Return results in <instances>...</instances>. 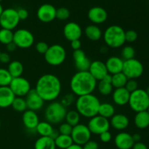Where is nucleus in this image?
<instances>
[{"instance_id": "8fccbe9b", "label": "nucleus", "mask_w": 149, "mask_h": 149, "mask_svg": "<svg viewBox=\"0 0 149 149\" xmlns=\"http://www.w3.org/2000/svg\"><path fill=\"white\" fill-rule=\"evenodd\" d=\"M0 62L4 64L10 63V55L8 52H1L0 55Z\"/></svg>"}, {"instance_id": "7c9ffc66", "label": "nucleus", "mask_w": 149, "mask_h": 149, "mask_svg": "<svg viewBox=\"0 0 149 149\" xmlns=\"http://www.w3.org/2000/svg\"><path fill=\"white\" fill-rule=\"evenodd\" d=\"M115 114V108L111 103H100L97 115L101 116L106 119H111Z\"/></svg>"}, {"instance_id": "4468645a", "label": "nucleus", "mask_w": 149, "mask_h": 149, "mask_svg": "<svg viewBox=\"0 0 149 149\" xmlns=\"http://www.w3.org/2000/svg\"><path fill=\"white\" fill-rule=\"evenodd\" d=\"M36 16L43 23H50L56 18V8L50 4H42L38 8Z\"/></svg>"}, {"instance_id": "79ce46f5", "label": "nucleus", "mask_w": 149, "mask_h": 149, "mask_svg": "<svg viewBox=\"0 0 149 149\" xmlns=\"http://www.w3.org/2000/svg\"><path fill=\"white\" fill-rule=\"evenodd\" d=\"M73 127L70 125L69 124L66 123H62L59 127L58 129V132L61 135H71V132H72Z\"/></svg>"}, {"instance_id": "bb28decb", "label": "nucleus", "mask_w": 149, "mask_h": 149, "mask_svg": "<svg viewBox=\"0 0 149 149\" xmlns=\"http://www.w3.org/2000/svg\"><path fill=\"white\" fill-rule=\"evenodd\" d=\"M134 124L140 130L149 127V114L147 111L137 112L134 118Z\"/></svg>"}, {"instance_id": "c9c22d12", "label": "nucleus", "mask_w": 149, "mask_h": 149, "mask_svg": "<svg viewBox=\"0 0 149 149\" xmlns=\"http://www.w3.org/2000/svg\"><path fill=\"white\" fill-rule=\"evenodd\" d=\"M13 110L17 112H24L28 109L25 98L22 97H15L11 105Z\"/></svg>"}, {"instance_id": "e2e57ef3", "label": "nucleus", "mask_w": 149, "mask_h": 149, "mask_svg": "<svg viewBox=\"0 0 149 149\" xmlns=\"http://www.w3.org/2000/svg\"><path fill=\"white\" fill-rule=\"evenodd\" d=\"M2 1V0H0V1Z\"/></svg>"}, {"instance_id": "09e8293b", "label": "nucleus", "mask_w": 149, "mask_h": 149, "mask_svg": "<svg viewBox=\"0 0 149 149\" xmlns=\"http://www.w3.org/2000/svg\"><path fill=\"white\" fill-rule=\"evenodd\" d=\"M17 12L19 18H20V20H24L29 17V12H28V10L26 9L20 8L18 10H17Z\"/></svg>"}, {"instance_id": "ea45409f", "label": "nucleus", "mask_w": 149, "mask_h": 149, "mask_svg": "<svg viewBox=\"0 0 149 149\" xmlns=\"http://www.w3.org/2000/svg\"><path fill=\"white\" fill-rule=\"evenodd\" d=\"M70 17V11L66 7H60L56 9V18L60 20H67Z\"/></svg>"}, {"instance_id": "a211bd4d", "label": "nucleus", "mask_w": 149, "mask_h": 149, "mask_svg": "<svg viewBox=\"0 0 149 149\" xmlns=\"http://www.w3.org/2000/svg\"><path fill=\"white\" fill-rule=\"evenodd\" d=\"M87 16L93 24L98 25L106 22L108 18V13L103 7L96 6L89 10Z\"/></svg>"}, {"instance_id": "473e14b6", "label": "nucleus", "mask_w": 149, "mask_h": 149, "mask_svg": "<svg viewBox=\"0 0 149 149\" xmlns=\"http://www.w3.org/2000/svg\"><path fill=\"white\" fill-rule=\"evenodd\" d=\"M111 84L113 88H121L125 87L128 79L122 72L111 75Z\"/></svg>"}, {"instance_id": "dca6fc26", "label": "nucleus", "mask_w": 149, "mask_h": 149, "mask_svg": "<svg viewBox=\"0 0 149 149\" xmlns=\"http://www.w3.org/2000/svg\"><path fill=\"white\" fill-rule=\"evenodd\" d=\"M73 59L74 65L78 71H87L90 68L91 61L86 55L85 52L81 49L73 52Z\"/></svg>"}, {"instance_id": "c85d7f7f", "label": "nucleus", "mask_w": 149, "mask_h": 149, "mask_svg": "<svg viewBox=\"0 0 149 149\" xmlns=\"http://www.w3.org/2000/svg\"><path fill=\"white\" fill-rule=\"evenodd\" d=\"M54 130L55 129L52 127V125L47 121H42L39 122L35 130L40 137H51Z\"/></svg>"}, {"instance_id": "052dcab7", "label": "nucleus", "mask_w": 149, "mask_h": 149, "mask_svg": "<svg viewBox=\"0 0 149 149\" xmlns=\"http://www.w3.org/2000/svg\"><path fill=\"white\" fill-rule=\"evenodd\" d=\"M0 127H1V120H0Z\"/></svg>"}, {"instance_id": "603ef678", "label": "nucleus", "mask_w": 149, "mask_h": 149, "mask_svg": "<svg viewBox=\"0 0 149 149\" xmlns=\"http://www.w3.org/2000/svg\"><path fill=\"white\" fill-rule=\"evenodd\" d=\"M132 149H148V147L145 143L142 142L135 143Z\"/></svg>"}, {"instance_id": "412c9836", "label": "nucleus", "mask_w": 149, "mask_h": 149, "mask_svg": "<svg viewBox=\"0 0 149 149\" xmlns=\"http://www.w3.org/2000/svg\"><path fill=\"white\" fill-rule=\"evenodd\" d=\"M22 122L26 129L29 130H35L39 122V119L36 111L27 109L23 113Z\"/></svg>"}, {"instance_id": "5fc2aeb1", "label": "nucleus", "mask_w": 149, "mask_h": 149, "mask_svg": "<svg viewBox=\"0 0 149 149\" xmlns=\"http://www.w3.org/2000/svg\"><path fill=\"white\" fill-rule=\"evenodd\" d=\"M132 139H133L134 142L137 143V142H141V135L138 133H135L133 135H132Z\"/></svg>"}, {"instance_id": "b1692460", "label": "nucleus", "mask_w": 149, "mask_h": 149, "mask_svg": "<svg viewBox=\"0 0 149 149\" xmlns=\"http://www.w3.org/2000/svg\"><path fill=\"white\" fill-rule=\"evenodd\" d=\"M110 126L116 130H124L130 125V119L123 113H115L110 120Z\"/></svg>"}, {"instance_id": "6e6552de", "label": "nucleus", "mask_w": 149, "mask_h": 149, "mask_svg": "<svg viewBox=\"0 0 149 149\" xmlns=\"http://www.w3.org/2000/svg\"><path fill=\"white\" fill-rule=\"evenodd\" d=\"M144 67L142 63L135 58L124 61L122 72L128 79H136L143 75Z\"/></svg>"}, {"instance_id": "0eeeda50", "label": "nucleus", "mask_w": 149, "mask_h": 149, "mask_svg": "<svg viewBox=\"0 0 149 149\" xmlns=\"http://www.w3.org/2000/svg\"><path fill=\"white\" fill-rule=\"evenodd\" d=\"M44 55L47 63L52 66H58L65 61L66 58V51L62 45L55 44L49 46L47 51Z\"/></svg>"}, {"instance_id": "4be33fe9", "label": "nucleus", "mask_w": 149, "mask_h": 149, "mask_svg": "<svg viewBox=\"0 0 149 149\" xmlns=\"http://www.w3.org/2000/svg\"><path fill=\"white\" fill-rule=\"evenodd\" d=\"M112 100L117 106H123L128 104L130 93L125 87L116 88L112 92Z\"/></svg>"}, {"instance_id": "72a5a7b5", "label": "nucleus", "mask_w": 149, "mask_h": 149, "mask_svg": "<svg viewBox=\"0 0 149 149\" xmlns=\"http://www.w3.org/2000/svg\"><path fill=\"white\" fill-rule=\"evenodd\" d=\"M97 87L100 94L105 96L111 94L113 90V87L112 86L111 82L104 79L98 81V83L97 84Z\"/></svg>"}, {"instance_id": "4c0bfd02", "label": "nucleus", "mask_w": 149, "mask_h": 149, "mask_svg": "<svg viewBox=\"0 0 149 149\" xmlns=\"http://www.w3.org/2000/svg\"><path fill=\"white\" fill-rule=\"evenodd\" d=\"M13 77L7 69L0 68V87H7L10 85Z\"/></svg>"}, {"instance_id": "f704fd0d", "label": "nucleus", "mask_w": 149, "mask_h": 149, "mask_svg": "<svg viewBox=\"0 0 149 149\" xmlns=\"http://www.w3.org/2000/svg\"><path fill=\"white\" fill-rule=\"evenodd\" d=\"M80 118H81V116L77 110H71L67 111L65 120L66 123L69 124L72 127H74L79 124Z\"/></svg>"}, {"instance_id": "aec40b11", "label": "nucleus", "mask_w": 149, "mask_h": 149, "mask_svg": "<svg viewBox=\"0 0 149 149\" xmlns=\"http://www.w3.org/2000/svg\"><path fill=\"white\" fill-rule=\"evenodd\" d=\"M114 143L118 149H132L135 142L131 134L121 132L115 137Z\"/></svg>"}, {"instance_id": "423d86ee", "label": "nucleus", "mask_w": 149, "mask_h": 149, "mask_svg": "<svg viewBox=\"0 0 149 149\" xmlns=\"http://www.w3.org/2000/svg\"><path fill=\"white\" fill-rule=\"evenodd\" d=\"M128 104L130 109L136 113L146 111L149 107V96L145 90L138 88L130 93Z\"/></svg>"}, {"instance_id": "58836bf2", "label": "nucleus", "mask_w": 149, "mask_h": 149, "mask_svg": "<svg viewBox=\"0 0 149 149\" xmlns=\"http://www.w3.org/2000/svg\"><path fill=\"white\" fill-rule=\"evenodd\" d=\"M121 55H122L123 61L132 59V58H135V50L134 47H132V46L127 45V46H125L122 49Z\"/></svg>"}, {"instance_id": "cd10ccee", "label": "nucleus", "mask_w": 149, "mask_h": 149, "mask_svg": "<svg viewBox=\"0 0 149 149\" xmlns=\"http://www.w3.org/2000/svg\"><path fill=\"white\" fill-rule=\"evenodd\" d=\"M34 149H56V146L52 138L40 137L35 142Z\"/></svg>"}, {"instance_id": "2eb2a0df", "label": "nucleus", "mask_w": 149, "mask_h": 149, "mask_svg": "<svg viewBox=\"0 0 149 149\" xmlns=\"http://www.w3.org/2000/svg\"><path fill=\"white\" fill-rule=\"evenodd\" d=\"M64 37L69 42L80 39L82 36V29L76 22H69L64 26L63 30Z\"/></svg>"}, {"instance_id": "20e7f679", "label": "nucleus", "mask_w": 149, "mask_h": 149, "mask_svg": "<svg viewBox=\"0 0 149 149\" xmlns=\"http://www.w3.org/2000/svg\"><path fill=\"white\" fill-rule=\"evenodd\" d=\"M103 40L106 46L111 48H119L125 45V31L118 25H111L105 30Z\"/></svg>"}, {"instance_id": "a19ab883", "label": "nucleus", "mask_w": 149, "mask_h": 149, "mask_svg": "<svg viewBox=\"0 0 149 149\" xmlns=\"http://www.w3.org/2000/svg\"><path fill=\"white\" fill-rule=\"evenodd\" d=\"M138 34L135 30H128L125 31V42L132 43L138 39Z\"/></svg>"}, {"instance_id": "a878e982", "label": "nucleus", "mask_w": 149, "mask_h": 149, "mask_svg": "<svg viewBox=\"0 0 149 149\" xmlns=\"http://www.w3.org/2000/svg\"><path fill=\"white\" fill-rule=\"evenodd\" d=\"M84 34L87 39L93 42L100 40L103 36L101 29L97 25L95 24L87 26L84 29Z\"/></svg>"}, {"instance_id": "39448f33", "label": "nucleus", "mask_w": 149, "mask_h": 149, "mask_svg": "<svg viewBox=\"0 0 149 149\" xmlns=\"http://www.w3.org/2000/svg\"><path fill=\"white\" fill-rule=\"evenodd\" d=\"M66 113V108L61 102L52 101L45 109V117L51 125H57L65 119Z\"/></svg>"}, {"instance_id": "4d7b16f0", "label": "nucleus", "mask_w": 149, "mask_h": 149, "mask_svg": "<svg viewBox=\"0 0 149 149\" xmlns=\"http://www.w3.org/2000/svg\"><path fill=\"white\" fill-rule=\"evenodd\" d=\"M2 12H3V7H2V6H1V4H0V16H1Z\"/></svg>"}, {"instance_id": "de8ad7c7", "label": "nucleus", "mask_w": 149, "mask_h": 149, "mask_svg": "<svg viewBox=\"0 0 149 149\" xmlns=\"http://www.w3.org/2000/svg\"><path fill=\"white\" fill-rule=\"evenodd\" d=\"M82 148L83 149H98L99 146L96 141L90 140L88 142L82 146Z\"/></svg>"}, {"instance_id": "ddd939ff", "label": "nucleus", "mask_w": 149, "mask_h": 149, "mask_svg": "<svg viewBox=\"0 0 149 149\" xmlns=\"http://www.w3.org/2000/svg\"><path fill=\"white\" fill-rule=\"evenodd\" d=\"M87 127L92 134L99 135L106 131L109 130L111 126L109 119L99 115H96L90 118Z\"/></svg>"}, {"instance_id": "7ed1b4c3", "label": "nucleus", "mask_w": 149, "mask_h": 149, "mask_svg": "<svg viewBox=\"0 0 149 149\" xmlns=\"http://www.w3.org/2000/svg\"><path fill=\"white\" fill-rule=\"evenodd\" d=\"M100 104L99 99L93 93L79 96L75 101L76 110L80 116L89 119L97 115Z\"/></svg>"}, {"instance_id": "f3484780", "label": "nucleus", "mask_w": 149, "mask_h": 149, "mask_svg": "<svg viewBox=\"0 0 149 149\" xmlns=\"http://www.w3.org/2000/svg\"><path fill=\"white\" fill-rule=\"evenodd\" d=\"M25 97H26L25 100H26V105H27V108L29 110L36 112L37 111L42 109L45 101L38 95L35 89H31Z\"/></svg>"}, {"instance_id": "2f4dec72", "label": "nucleus", "mask_w": 149, "mask_h": 149, "mask_svg": "<svg viewBox=\"0 0 149 149\" xmlns=\"http://www.w3.org/2000/svg\"><path fill=\"white\" fill-rule=\"evenodd\" d=\"M54 141H55L56 148L60 149H66L74 143L71 135H61V134L58 135V137L54 140Z\"/></svg>"}, {"instance_id": "e433bc0d", "label": "nucleus", "mask_w": 149, "mask_h": 149, "mask_svg": "<svg viewBox=\"0 0 149 149\" xmlns=\"http://www.w3.org/2000/svg\"><path fill=\"white\" fill-rule=\"evenodd\" d=\"M13 32L8 29H1L0 30V43L3 45H8L13 42Z\"/></svg>"}, {"instance_id": "5701e85b", "label": "nucleus", "mask_w": 149, "mask_h": 149, "mask_svg": "<svg viewBox=\"0 0 149 149\" xmlns=\"http://www.w3.org/2000/svg\"><path fill=\"white\" fill-rule=\"evenodd\" d=\"M124 61L118 56H111L105 63L108 73L111 75L118 74L122 71Z\"/></svg>"}, {"instance_id": "6e6d98bb", "label": "nucleus", "mask_w": 149, "mask_h": 149, "mask_svg": "<svg viewBox=\"0 0 149 149\" xmlns=\"http://www.w3.org/2000/svg\"><path fill=\"white\" fill-rule=\"evenodd\" d=\"M66 149H83L82 146L79 145H77V144L73 143L72 145L70 146L68 148H67Z\"/></svg>"}, {"instance_id": "c756f323", "label": "nucleus", "mask_w": 149, "mask_h": 149, "mask_svg": "<svg viewBox=\"0 0 149 149\" xmlns=\"http://www.w3.org/2000/svg\"><path fill=\"white\" fill-rule=\"evenodd\" d=\"M23 70H24V68H23V63L19 61H11L8 64L7 71H9L13 78L22 77Z\"/></svg>"}, {"instance_id": "f8f14e48", "label": "nucleus", "mask_w": 149, "mask_h": 149, "mask_svg": "<svg viewBox=\"0 0 149 149\" xmlns=\"http://www.w3.org/2000/svg\"><path fill=\"white\" fill-rule=\"evenodd\" d=\"M9 87L15 97H23L31 90L29 81L23 77L13 78Z\"/></svg>"}, {"instance_id": "3c124183", "label": "nucleus", "mask_w": 149, "mask_h": 149, "mask_svg": "<svg viewBox=\"0 0 149 149\" xmlns=\"http://www.w3.org/2000/svg\"><path fill=\"white\" fill-rule=\"evenodd\" d=\"M70 42H71V47L72 48L74 51L81 49V42L80 39H76V40L71 41Z\"/></svg>"}, {"instance_id": "bf43d9fd", "label": "nucleus", "mask_w": 149, "mask_h": 149, "mask_svg": "<svg viewBox=\"0 0 149 149\" xmlns=\"http://www.w3.org/2000/svg\"><path fill=\"white\" fill-rule=\"evenodd\" d=\"M147 112H148V114H149V107L148 108V109H147Z\"/></svg>"}, {"instance_id": "37998d69", "label": "nucleus", "mask_w": 149, "mask_h": 149, "mask_svg": "<svg viewBox=\"0 0 149 149\" xmlns=\"http://www.w3.org/2000/svg\"><path fill=\"white\" fill-rule=\"evenodd\" d=\"M74 101H75L74 95L73 93H70V94H67L63 97L61 103H62L63 106L66 108L67 106H70L71 105H72Z\"/></svg>"}, {"instance_id": "a18cd8bd", "label": "nucleus", "mask_w": 149, "mask_h": 149, "mask_svg": "<svg viewBox=\"0 0 149 149\" xmlns=\"http://www.w3.org/2000/svg\"><path fill=\"white\" fill-rule=\"evenodd\" d=\"M125 87L131 93L138 90V84L135 79H128Z\"/></svg>"}, {"instance_id": "49530a36", "label": "nucleus", "mask_w": 149, "mask_h": 149, "mask_svg": "<svg viewBox=\"0 0 149 149\" xmlns=\"http://www.w3.org/2000/svg\"><path fill=\"white\" fill-rule=\"evenodd\" d=\"M99 137H100V141L103 143H109L112 139V135L109 132V130L106 131V132H103L100 135H99Z\"/></svg>"}, {"instance_id": "6ab92c4d", "label": "nucleus", "mask_w": 149, "mask_h": 149, "mask_svg": "<svg viewBox=\"0 0 149 149\" xmlns=\"http://www.w3.org/2000/svg\"><path fill=\"white\" fill-rule=\"evenodd\" d=\"M88 71L97 81L103 79L109 74L106 64L101 61H94L91 62Z\"/></svg>"}, {"instance_id": "9d476101", "label": "nucleus", "mask_w": 149, "mask_h": 149, "mask_svg": "<svg viewBox=\"0 0 149 149\" xmlns=\"http://www.w3.org/2000/svg\"><path fill=\"white\" fill-rule=\"evenodd\" d=\"M20 18L17 15V10L13 8H7L3 10L0 16V26L1 29L13 31L19 24Z\"/></svg>"}, {"instance_id": "f257e3e1", "label": "nucleus", "mask_w": 149, "mask_h": 149, "mask_svg": "<svg viewBox=\"0 0 149 149\" xmlns=\"http://www.w3.org/2000/svg\"><path fill=\"white\" fill-rule=\"evenodd\" d=\"M62 84L60 79L52 74H45L38 79L35 90L44 101H55L61 93Z\"/></svg>"}, {"instance_id": "c03bdc74", "label": "nucleus", "mask_w": 149, "mask_h": 149, "mask_svg": "<svg viewBox=\"0 0 149 149\" xmlns=\"http://www.w3.org/2000/svg\"><path fill=\"white\" fill-rule=\"evenodd\" d=\"M35 48H36V50L38 53L45 55V52L47 51L48 48H49V45L45 42H42H42H39L36 43Z\"/></svg>"}, {"instance_id": "393cba45", "label": "nucleus", "mask_w": 149, "mask_h": 149, "mask_svg": "<svg viewBox=\"0 0 149 149\" xmlns=\"http://www.w3.org/2000/svg\"><path fill=\"white\" fill-rule=\"evenodd\" d=\"M15 97V96L9 86L0 87V108L5 109L11 106Z\"/></svg>"}, {"instance_id": "680f3d73", "label": "nucleus", "mask_w": 149, "mask_h": 149, "mask_svg": "<svg viewBox=\"0 0 149 149\" xmlns=\"http://www.w3.org/2000/svg\"><path fill=\"white\" fill-rule=\"evenodd\" d=\"M0 55H1V51H0Z\"/></svg>"}, {"instance_id": "9b49d317", "label": "nucleus", "mask_w": 149, "mask_h": 149, "mask_svg": "<svg viewBox=\"0 0 149 149\" xmlns=\"http://www.w3.org/2000/svg\"><path fill=\"white\" fill-rule=\"evenodd\" d=\"M91 132L89 130L87 125L84 124H79L73 127L71 137L74 143L82 146L91 139Z\"/></svg>"}, {"instance_id": "1a4fd4ad", "label": "nucleus", "mask_w": 149, "mask_h": 149, "mask_svg": "<svg viewBox=\"0 0 149 149\" xmlns=\"http://www.w3.org/2000/svg\"><path fill=\"white\" fill-rule=\"evenodd\" d=\"M13 42L17 47L20 49H28L33 46L34 43L33 34L26 29H17L13 33Z\"/></svg>"}, {"instance_id": "864d4df0", "label": "nucleus", "mask_w": 149, "mask_h": 149, "mask_svg": "<svg viewBox=\"0 0 149 149\" xmlns=\"http://www.w3.org/2000/svg\"><path fill=\"white\" fill-rule=\"evenodd\" d=\"M17 46L15 45V44L14 42H11V43L8 44V45H6V49H7V52H13L17 49Z\"/></svg>"}, {"instance_id": "f03ea898", "label": "nucleus", "mask_w": 149, "mask_h": 149, "mask_svg": "<svg viewBox=\"0 0 149 149\" xmlns=\"http://www.w3.org/2000/svg\"><path fill=\"white\" fill-rule=\"evenodd\" d=\"M97 81L87 71H77L71 79L70 88L74 95L92 94L97 87Z\"/></svg>"}, {"instance_id": "13d9d810", "label": "nucleus", "mask_w": 149, "mask_h": 149, "mask_svg": "<svg viewBox=\"0 0 149 149\" xmlns=\"http://www.w3.org/2000/svg\"><path fill=\"white\" fill-rule=\"evenodd\" d=\"M146 93H147V94H148V95L149 96V86H148V87H147L146 90Z\"/></svg>"}]
</instances>
